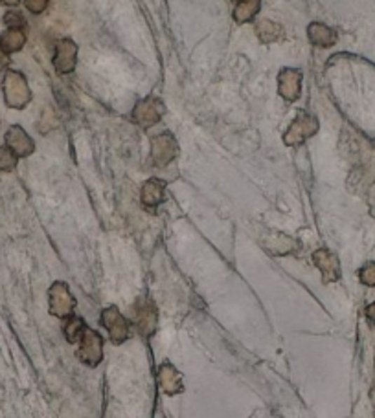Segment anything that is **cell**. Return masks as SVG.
Segmentation results:
<instances>
[{
	"label": "cell",
	"mask_w": 375,
	"mask_h": 418,
	"mask_svg": "<svg viewBox=\"0 0 375 418\" xmlns=\"http://www.w3.org/2000/svg\"><path fill=\"white\" fill-rule=\"evenodd\" d=\"M4 99L8 103V106L11 109H25L32 99V92H29L26 77L20 72L10 70L4 77Z\"/></svg>",
	"instance_id": "cell-1"
},
{
	"label": "cell",
	"mask_w": 375,
	"mask_h": 418,
	"mask_svg": "<svg viewBox=\"0 0 375 418\" xmlns=\"http://www.w3.org/2000/svg\"><path fill=\"white\" fill-rule=\"evenodd\" d=\"M318 127H320V123L315 116L307 114V112H298L296 120L292 121L289 130L283 136V141L287 145H292V147L302 145L307 138L317 134Z\"/></svg>",
	"instance_id": "cell-2"
},
{
	"label": "cell",
	"mask_w": 375,
	"mask_h": 418,
	"mask_svg": "<svg viewBox=\"0 0 375 418\" xmlns=\"http://www.w3.org/2000/svg\"><path fill=\"white\" fill-rule=\"evenodd\" d=\"M50 312L57 317H70L76 307V299L64 283H54L48 290Z\"/></svg>",
	"instance_id": "cell-3"
},
{
	"label": "cell",
	"mask_w": 375,
	"mask_h": 418,
	"mask_svg": "<svg viewBox=\"0 0 375 418\" xmlns=\"http://www.w3.org/2000/svg\"><path fill=\"white\" fill-rule=\"evenodd\" d=\"M102 325L109 330V336H111L112 343H123L125 340H129V321L125 319V316L120 314L116 307H109L102 312Z\"/></svg>",
	"instance_id": "cell-4"
},
{
	"label": "cell",
	"mask_w": 375,
	"mask_h": 418,
	"mask_svg": "<svg viewBox=\"0 0 375 418\" xmlns=\"http://www.w3.org/2000/svg\"><path fill=\"white\" fill-rule=\"evenodd\" d=\"M79 360L90 367H96L103 358V340L96 330L88 328L85 330L83 337L79 340Z\"/></svg>",
	"instance_id": "cell-5"
},
{
	"label": "cell",
	"mask_w": 375,
	"mask_h": 418,
	"mask_svg": "<svg viewBox=\"0 0 375 418\" xmlns=\"http://www.w3.org/2000/svg\"><path fill=\"white\" fill-rule=\"evenodd\" d=\"M177 156V141L170 132H162L151 139V158L156 167H166Z\"/></svg>",
	"instance_id": "cell-6"
},
{
	"label": "cell",
	"mask_w": 375,
	"mask_h": 418,
	"mask_svg": "<svg viewBox=\"0 0 375 418\" xmlns=\"http://www.w3.org/2000/svg\"><path fill=\"white\" fill-rule=\"evenodd\" d=\"M162 112H164V105H162L161 99L149 97V99H142V102L135 105L132 118H135L138 125L144 127V129H149V127L156 125L161 121Z\"/></svg>",
	"instance_id": "cell-7"
},
{
	"label": "cell",
	"mask_w": 375,
	"mask_h": 418,
	"mask_svg": "<svg viewBox=\"0 0 375 418\" xmlns=\"http://www.w3.org/2000/svg\"><path fill=\"white\" fill-rule=\"evenodd\" d=\"M313 263L322 272L324 283H335L341 279V263L335 253L329 250H317L313 253Z\"/></svg>",
	"instance_id": "cell-8"
},
{
	"label": "cell",
	"mask_w": 375,
	"mask_h": 418,
	"mask_svg": "<svg viewBox=\"0 0 375 418\" xmlns=\"http://www.w3.org/2000/svg\"><path fill=\"white\" fill-rule=\"evenodd\" d=\"M6 147L17 156V158H25L35 151L34 139L26 134V130L19 125L10 127L6 132Z\"/></svg>",
	"instance_id": "cell-9"
},
{
	"label": "cell",
	"mask_w": 375,
	"mask_h": 418,
	"mask_svg": "<svg viewBox=\"0 0 375 418\" xmlns=\"http://www.w3.org/2000/svg\"><path fill=\"white\" fill-rule=\"evenodd\" d=\"M300 83H302L300 70L283 68L278 74V94L287 103H294L300 97Z\"/></svg>",
	"instance_id": "cell-10"
},
{
	"label": "cell",
	"mask_w": 375,
	"mask_h": 418,
	"mask_svg": "<svg viewBox=\"0 0 375 418\" xmlns=\"http://www.w3.org/2000/svg\"><path fill=\"white\" fill-rule=\"evenodd\" d=\"M76 55H78V46L70 39H63L55 44L54 67L59 74H70L76 68Z\"/></svg>",
	"instance_id": "cell-11"
},
{
	"label": "cell",
	"mask_w": 375,
	"mask_h": 418,
	"mask_svg": "<svg viewBox=\"0 0 375 418\" xmlns=\"http://www.w3.org/2000/svg\"><path fill=\"white\" fill-rule=\"evenodd\" d=\"M132 321L137 325L138 330L142 334H153L156 328V321H158V316H156V308L153 307L151 303H144L140 301V305L135 307V317H132Z\"/></svg>",
	"instance_id": "cell-12"
},
{
	"label": "cell",
	"mask_w": 375,
	"mask_h": 418,
	"mask_svg": "<svg viewBox=\"0 0 375 418\" xmlns=\"http://www.w3.org/2000/svg\"><path fill=\"white\" fill-rule=\"evenodd\" d=\"M158 384H161L162 391L166 394H179L184 389L181 372L171 363H162L161 365V369H158Z\"/></svg>",
	"instance_id": "cell-13"
},
{
	"label": "cell",
	"mask_w": 375,
	"mask_h": 418,
	"mask_svg": "<svg viewBox=\"0 0 375 418\" xmlns=\"http://www.w3.org/2000/svg\"><path fill=\"white\" fill-rule=\"evenodd\" d=\"M307 37L315 46H322V48H329L336 41V34L329 26L322 25V22H313L307 28Z\"/></svg>",
	"instance_id": "cell-14"
},
{
	"label": "cell",
	"mask_w": 375,
	"mask_h": 418,
	"mask_svg": "<svg viewBox=\"0 0 375 418\" xmlns=\"http://www.w3.org/2000/svg\"><path fill=\"white\" fill-rule=\"evenodd\" d=\"M164 191H166V183L162 180H156V178L147 180L142 188V204L147 207H156L164 200Z\"/></svg>",
	"instance_id": "cell-15"
},
{
	"label": "cell",
	"mask_w": 375,
	"mask_h": 418,
	"mask_svg": "<svg viewBox=\"0 0 375 418\" xmlns=\"http://www.w3.org/2000/svg\"><path fill=\"white\" fill-rule=\"evenodd\" d=\"M256 35L261 43L271 44V43H278L283 39V28L273 20H259L258 25H256Z\"/></svg>",
	"instance_id": "cell-16"
},
{
	"label": "cell",
	"mask_w": 375,
	"mask_h": 418,
	"mask_svg": "<svg viewBox=\"0 0 375 418\" xmlns=\"http://www.w3.org/2000/svg\"><path fill=\"white\" fill-rule=\"evenodd\" d=\"M26 43V34L22 28H8L0 37V44L8 53L19 52Z\"/></svg>",
	"instance_id": "cell-17"
},
{
	"label": "cell",
	"mask_w": 375,
	"mask_h": 418,
	"mask_svg": "<svg viewBox=\"0 0 375 418\" xmlns=\"http://www.w3.org/2000/svg\"><path fill=\"white\" fill-rule=\"evenodd\" d=\"M259 8H261V0H239L234 10L236 22L238 25L250 22L259 13Z\"/></svg>",
	"instance_id": "cell-18"
},
{
	"label": "cell",
	"mask_w": 375,
	"mask_h": 418,
	"mask_svg": "<svg viewBox=\"0 0 375 418\" xmlns=\"http://www.w3.org/2000/svg\"><path fill=\"white\" fill-rule=\"evenodd\" d=\"M85 330H87V325H85L83 319L78 316H70L67 319V325H64V337L69 343H79Z\"/></svg>",
	"instance_id": "cell-19"
},
{
	"label": "cell",
	"mask_w": 375,
	"mask_h": 418,
	"mask_svg": "<svg viewBox=\"0 0 375 418\" xmlns=\"http://www.w3.org/2000/svg\"><path fill=\"white\" fill-rule=\"evenodd\" d=\"M17 156L11 153L8 147H0V171H4V173H10L17 167Z\"/></svg>",
	"instance_id": "cell-20"
},
{
	"label": "cell",
	"mask_w": 375,
	"mask_h": 418,
	"mask_svg": "<svg viewBox=\"0 0 375 418\" xmlns=\"http://www.w3.org/2000/svg\"><path fill=\"white\" fill-rule=\"evenodd\" d=\"M359 279L366 286H375V260L362 266L361 272H359Z\"/></svg>",
	"instance_id": "cell-21"
},
{
	"label": "cell",
	"mask_w": 375,
	"mask_h": 418,
	"mask_svg": "<svg viewBox=\"0 0 375 418\" xmlns=\"http://www.w3.org/2000/svg\"><path fill=\"white\" fill-rule=\"evenodd\" d=\"M4 22L8 25V28H25L26 20L25 17L17 11H10V13L4 17Z\"/></svg>",
	"instance_id": "cell-22"
},
{
	"label": "cell",
	"mask_w": 375,
	"mask_h": 418,
	"mask_svg": "<svg viewBox=\"0 0 375 418\" xmlns=\"http://www.w3.org/2000/svg\"><path fill=\"white\" fill-rule=\"evenodd\" d=\"M46 6H48V0H26V8L32 13L39 15L46 10Z\"/></svg>",
	"instance_id": "cell-23"
},
{
	"label": "cell",
	"mask_w": 375,
	"mask_h": 418,
	"mask_svg": "<svg viewBox=\"0 0 375 418\" xmlns=\"http://www.w3.org/2000/svg\"><path fill=\"white\" fill-rule=\"evenodd\" d=\"M8 55H10V53L6 52V50L2 48V44H0V70L10 67V57H8Z\"/></svg>",
	"instance_id": "cell-24"
},
{
	"label": "cell",
	"mask_w": 375,
	"mask_h": 418,
	"mask_svg": "<svg viewBox=\"0 0 375 418\" xmlns=\"http://www.w3.org/2000/svg\"><path fill=\"white\" fill-rule=\"evenodd\" d=\"M366 316H368V319L375 325V303H371L370 307L366 308Z\"/></svg>",
	"instance_id": "cell-25"
},
{
	"label": "cell",
	"mask_w": 375,
	"mask_h": 418,
	"mask_svg": "<svg viewBox=\"0 0 375 418\" xmlns=\"http://www.w3.org/2000/svg\"><path fill=\"white\" fill-rule=\"evenodd\" d=\"M0 2H2V4H6V6H17V4H19V0H0Z\"/></svg>",
	"instance_id": "cell-26"
},
{
	"label": "cell",
	"mask_w": 375,
	"mask_h": 418,
	"mask_svg": "<svg viewBox=\"0 0 375 418\" xmlns=\"http://www.w3.org/2000/svg\"><path fill=\"white\" fill-rule=\"evenodd\" d=\"M238 2H239V0H238Z\"/></svg>",
	"instance_id": "cell-27"
}]
</instances>
